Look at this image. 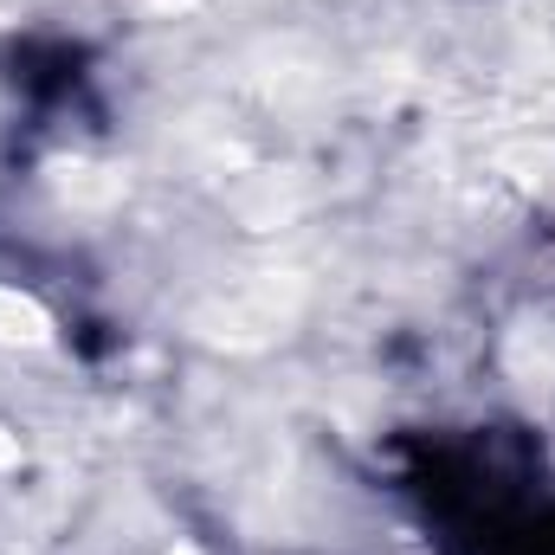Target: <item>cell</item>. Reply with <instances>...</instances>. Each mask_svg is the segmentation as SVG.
I'll list each match as a JSON object with an SVG mask.
<instances>
[{"mask_svg": "<svg viewBox=\"0 0 555 555\" xmlns=\"http://www.w3.org/2000/svg\"><path fill=\"white\" fill-rule=\"evenodd\" d=\"M291 304H297V291L278 297V284H253V291H233V297L194 310V330L207 343H227V349H259L278 323L291 317Z\"/></svg>", "mask_w": 555, "mask_h": 555, "instance_id": "1", "label": "cell"}, {"mask_svg": "<svg viewBox=\"0 0 555 555\" xmlns=\"http://www.w3.org/2000/svg\"><path fill=\"white\" fill-rule=\"evenodd\" d=\"M0 472H20V439L0 426Z\"/></svg>", "mask_w": 555, "mask_h": 555, "instance_id": "5", "label": "cell"}, {"mask_svg": "<svg viewBox=\"0 0 555 555\" xmlns=\"http://www.w3.org/2000/svg\"><path fill=\"white\" fill-rule=\"evenodd\" d=\"M168 555H201V550H194V543H175V550H168Z\"/></svg>", "mask_w": 555, "mask_h": 555, "instance_id": "7", "label": "cell"}, {"mask_svg": "<svg viewBox=\"0 0 555 555\" xmlns=\"http://www.w3.org/2000/svg\"><path fill=\"white\" fill-rule=\"evenodd\" d=\"M504 168H511L517 181H530V188H555V149L550 142H543V149H511Z\"/></svg>", "mask_w": 555, "mask_h": 555, "instance_id": "4", "label": "cell"}, {"mask_svg": "<svg viewBox=\"0 0 555 555\" xmlns=\"http://www.w3.org/2000/svg\"><path fill=\"white\" fill-rule=\"evenodd\" d=\"M0 343H20V349H46L52 343V317L33 297L7 291V284H0Z\"/></svg>", "mask_w": 555, "mask_h": 555, "instance_id": "3", "label": "cell"}, {"mask_svg": "<svg viewBox=\"0 0 555 555\" xmlns=\"http://www.w3.org/2000/svg\"><path fill=\"white\" fill-rule=\"evenodd\" d=\"M149 7H155V13H188L194 0H149Z\"/></svg>", "mask_w": 555, "mask_h": 555, "instance_id": "6", "label": "cell"}, {"mask_svg": "<svg viewBox=\"0 0 555 555\" xmlns=\"http://www.w3.org/2000/svg\"><path fill=\"white\" fill-rule=\"evenodd\" d=\"M52 188H59L72 207H111V201H124V168H98V162H59V168H52Z\"/></svg>", "mask_w": 555, "mask_h": 555, "instance_id": "2", "label": "cell"}]
</instances>
